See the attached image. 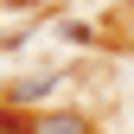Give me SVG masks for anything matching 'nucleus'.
<instances>
[{
	"label": "nucleus",
	"instance_id": "1",
	"mask_svg": "<svg viewBox=\"0 0 134 134\" xmlns=\"http://www.w3.org/2000/svg\"><path fill=\"white\" fill-rule=\"evenodd\" d=\"M32 134H83V115H70V109H58V115H45Z\"/></svg>",
	"mask_w": 134,
	"mask_h": 134
},
{
	"label": "nucleus",
	"instance_id": "2",
	"mask_svg": "<svg viewBox=\"0 0 134 134\" xmlns=\"http://www.w3.org/2000/svg\"><path fill=\"white\" fill-rule=\"evenodd\" d=\"M58 77H32V83H13V102H38V96H51Z\"/></svg>",
	"mask_w": 134,
	"mask_h": 134
},
{
	"label": "nucleus",
	"instance_id": "3",
	"mask_svg": "<svg viewBox=\"0 0 134 134\" xmlns=\"http://www.w3.org/2000/svg\"><path fill=\"white\" fill-rule=\"evenodd\" d=\"M0 134H13V121H7V115H0Z\"/></svg>",
	"mask_w": 134,
	"mask_h": 134
}]
</instances>
